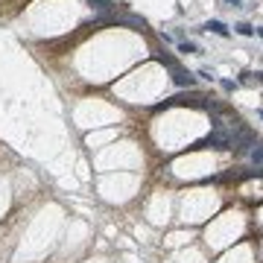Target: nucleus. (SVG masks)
<instances>
[{"instance_id": "obj_8", "label": "nucleus", "mask_w": 263, "mask_h": 263, "mask_svg": "<svg viewBox=\"0 0 263 263\" xmlns=\"http://www.w3.org/2000/svg\"><path fill=\"white\" fill-rule=\"evenodd\" d=\"M178 53H187V56H190V53H199V47L193 41H181V44H178Z\"/></svg>"}, {"instance_id": "obj_11", "label": "nucleus", "mask_w": 263, "mask_h": 263, "mask_svg": "<svg viewBox=\"0 0 263 263\" xmlns=\"http://www.w3.org/2000/svg\"><path fill=\"white\" fill-rule=\"evenodd\" d=\"M258 79H261V82H263V70H261V73H258Z\"/></svg>"}, {"instance_id": "obj_4", "label": "nucleus", "mask_w": 263, "mask_h": 263, "mask_svg": "<svg viewBox=\"0 0 263 263\" xmlns=\"http://www.w3.org/2000/svg\"><path fill=\"white\" fill-rule=\"evenodd\" d=\"M88 3H91V9H97L99 15H111V12L117 9L114 0H88Z\"/></svg>"}, {"instance_id": "obj_9", "label": "nucleus", "mask_w": 263, "mask_h": 263, "mask_svg": "<svg viewBox=\"0 0 263 263\" xmlns=\"http://www.w3.org/2000/svg\"><path fill=\"white\" fill-rule=\"evenodd\" d=\"M234 33H240V35H252V33H255V27H252V24H237V27H234Z\"/></svg>"}, {"instance_id": "obj_5", "label": "nucleus", "mask_w": 263, "mask_h": 263, "mask_svg": "<svg viewBox=\"0 0 263 263\" xmlns=\"http://www.w3.org/2000/svg\"><path fill=\"white\" fill-rule=\"evenodd\" d=\"M205 30H208V33H214V35H228L231 33L222 21H208V24H205Z\"/></svg>"}, {"instance_id": "obj_2", "label": "nucleus", "mask_w": 263, "mask_h": 263, "mask_svg": "<svg viewBox=\"0 0 263 263\" xmlns=\"http://www.w3.org/2000/svg\"><path fill=\"white\" fill-rule=\"evenodd\" d=\"M173 82H175L178 88H193V85H196V76H193L190 70H181V67H173Z\"/></svg>"}, {"instance_id": "obj_3", "label": "nucleus", "mask_w": 263, "mask_h": 263, "mask_svg": "<svg viewBox=\"0 0 263 263\" xmlns=\"http://www.w3.org/2000/svg\"><path fill=\"white\" fill-rule=\"evenodd\" d=\"M111 24H126V27H134V30H146V21L137 18V15H111Z\"/></svg>"}, {"instance_id": "obj_12", "label": "nucleus", "mask_w": 263, "mask_h": 263, "mask_svg": "<svg viewBox=\"0 0 263 263\" xmlns=\"http://www.w3.org/2000/svg\"><path fill=\"white\" fill-rule=\"evenodd\" d=\"M258 35H261V38H263V27H261V30H258Z\"/></svg>"}, {"instance_id": "obj_1", "label": "nucleus", "mask_w": 263, "mask_h": 263, "mask_svg": "<svg viewBox=\"0 0 263 263\" xmlns=\"http://www.w3.org/2000/svg\"><path fill=\"white\" fill-rule=\"evenodd\" d=\"M193 149H234V140H231V132L228 129H214L205 140L193 143Z\"/></svg>"}, {"instance_id": "obj_10", "label": "nucleus", "mask_w": 263, "mask_h": 263, "mask_svg": "<svg viewBox=\"0 0 263 263\" xmlns=\"http://www.w3.org/2000/svg\"><path fill=\"white\" fill-rule=\"evenodd\" d=\"M225 6H231V9H237V6H240V0H225Z\"/></svg>"}, {"instance_id": "obj_7", "label": "nucleus", "mask_w": 263, "mask_h": 263, "mask_svg": "<svg viewBox=\"0 0 263 263\" xmlns=\"http://www.w3.org/2000/svg\"><path fill=\"white\" fill-rule=\"evenodd\" d=\"M155 59H158V62H161V65H164V67H170V70H173V67H178V65H175V59H173V56H167L164 50H161V53H158Z\"/></svg>"}, {"instance_id": "obj_6", "label": "nucleus", "mask_w": 263, "mask_h": 263, "mask_svg": "<svg viewBox=\"0 0 263 263\" xmlns=\"http://www.w3.org/2000/svg\"><path fill=\"white\" fill-rule=\"evenodd\" d=\"M249 155H252V161H255V164H263V143H255Z\"/></svg>"}]
</instances>
